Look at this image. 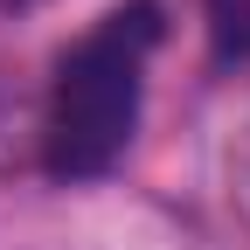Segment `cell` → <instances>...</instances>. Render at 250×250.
Listing matches in <instances>:
<instances>
[{"label": "cell", "instance_id": "1", "mask_svg": "<svg viewBox=\"0 0 250 250\" xmlns=\"http://www.w3.org/2000/svg\"><path fill=\"white\" fill-rule=\"evenodd\" d=\"M153 49H160V7L125 0L56 62L49 118H42V167L56 181H98L118 167V153L132 146V125H139Z\"/></svg>", "mask_w": 250, "mask_h": 250}, {"label": "cell", "instance_id": "2", "mask_svg": "<svg viewBox=\"0 0 250 250\" xmlns=\"http://www.w3.org/2000/svg\"><path fill=\"white\" fill-rule=\"evenodd\" d=\"M208 42L223 62H250V0H208Z\"/></svg>", "mask_w": 250, "mask_h": 250}, {"label": "cell", "instance_id": "3", "mask_svg": "<svg viewBox=\"0 0 250 250\" xmlns=\"http://www.w3.org/2000/svg\"><path fill=\"white\" fill-rule=\"evenodd\" d=\"M28 7H42V0H0V14H28Z\"/></svg>", "mask_w": 250, "mask_h": 250}]
</instances>
